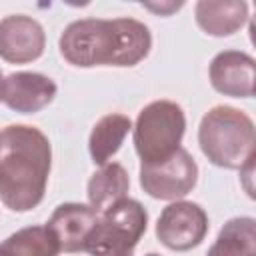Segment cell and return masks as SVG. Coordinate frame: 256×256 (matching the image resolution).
I'll return each instance as SVG.
<instances>
[{
	"instance_id": "18",
	"label": "cell",
	"mask_w": 256,
	"mask_h": 256,
	"mask_svg": "<svg viewBox=\"0 0 256 256\" xmlns=\"http://www.w3.org/2000/svg\"><path fill=\"white\" fill-rule=\"evenodd\" d=\"M2 84H4V76H2V72H0V100H2Z\"/></svg>"
},
{
	"instance_id": "4",
	"label": "cell",
	"mask_w": 256,
	"mask_h": 256,
	"mask_svg": "<svg viewBox=\"0 0 256 256\" xmlns=\"http://www.w3.org/2000/svg\"><path fill=\"white\" fill-rule=\"evenodd\" d=\"M132 130L140 162H160L180 148L186 130V116L180 104L172 100H154L138 112Z\"/></svg>"
},
{
	"instance_id": "12",
	"label": "cell",
	"mask_w": 256,
	"mask_h": 256,
	"mask_svg": "<svg viewBox=\"0 0 256 256\" xmlns=\"http://www.w3.org/2000/svg\"><path fill=\"white\" fill-rule=\"evenodd\" d=\"M196 24L210 36H230L248 20V4L244 0H200L194 6Z\"/></svg>"
},
{
	"instance_id": "16",
	"label": "cell",
	"mask_w": 256,
	"mask_h": 256,
	"mask_svg": "<svg viewBox=\"0 0 256 256\" xmlns=\"http://www.w3.org/2000/svg\"><path fill=\"white\" fill-rule=\"evenodd\" d=\"M60 246L46 226H26L0 242V256H58Z\"/></svg>"
},
{
	"instance_id": "17",
	"label": "cell",
	"mask_w": 256,
	"mask_h": 256,
	"mask_svg": "<svg viewBox=\"0 0 256 256\" xmlns=\"http://www.w3.org/2000/svg\"><path fill=\"white\" fill-rule=\"evenodd\" d=\"M144 8L152 10V12H158V14H170L178 8L184 6V2H160V4H152V2H142Z\"/></svg>"
},
{
	"instance_id": "19",
	"label": "cell",
	"mask_w": 256,
	"mask_h": 256,
	"mask_svg": "<svg viewBox=\"0 0 256 256\" xmlns=\"http://www.w3.org/2000/svg\"><path fill=\"white\" fill-rule=\"evenodd\" d=\"M146 256H160V254H156V252H148Z\"/></svg>"
},
{
	"instance_id": "15",
	"label": "cell",
	"mask_w": 256,
	"mask_h": 256,
	"mask_svg": "<svg viewBox=\"0 0 256 256\" xmlns=\"http://www.w3.org/2000/svg\"><path fill=\"white\" fill-rule=\"evenodd\" d=\"M206 256H256V220L252 216L228 220Z\"/></svg>"
},
{
	"instance_id": "1",
	"label": "cell",
	"mask_w": 256,
	"mask_h": 256,
	"mask_svg": "<svg viewBox=\"0 0 256 256\" xmlns=\"http://www.w3.org/2000/svg\"><path fill=\"white\" fill-rule=\"evenodd\" d=\"M64 60L78 68L136 66L152 48L148 26L136 18H82L70 22L58 40Z\"/></svg>"
},
{
	"instance_id": "3",
	"label": "cell",
	"mask_w": 256,
	"mask_h": 256,
	"mask_svg": "<svg viewBox=\"0 0 256 256\" xmlns=\"http://www.w3.org/2000/svg\"><path fill=\"white\" fill-rule=\"evenodd\" d=\"M198 144L202 154L214 166L242 170L254 160L256 128L246 112L220 104L202 116Z\"/></svg>"
},
{
	"instance_id": "7",
	"label": "cell",
	"mask_w": 256,
	"mask_h": 256,
	"mask_svg": "<svg viewBox=\"0 0 256 256\" xmlns=\"http://www.w3.org/2000/svg\"><path fill=\"white\" fill-rule=\"evenodd\" d=\"M208 232V214L206 210L188 200L170 202L158 216L156 236L158 240L176 252H186L196 248Z\"/></svg>"
},
{
	"instance_id": "8",
	"label": "cell",
	"mask_w": 256,
	"mask_h": 256,
	"mask_svg": "<svg viewBox=\"0 0 256 256\" xmlns=\"http://www.w3.org/2000/svg\"><path fill=\"white\" fill-rule=\"evenodd\" d=\"M46 46L42 24L26 14H10L0 20V58L10 64L38 60Z\"/></svg>"
},
{
	"instance_id": "5",
	"label": "cell",
	"mask_w": 256,
	"mask_h": 256,
	"mask_svg": "<svg viewBox=\"0 0 256 256\" xmlns=\"http://www.w3.org/2000/svg\"><path fill=\"white\" fill-rule=\"evenodd\" d=\"M146 226V208L134 198H122L98 214L84 252L90 256H132Z\"/></svg>"
},
{
	"instance_id": "9",
	"label": "cell",
	"mask_w": 256,
	"mask_h": 256,
	"mask_svg": "<svg viewBox=\"0 0 256 256\" xmlns=\"http://www.w3.org/2000/svg\"><path fill=\"white\" fill-rule=\"evenodd\" d=\"M210 84L216 92L232 98H252L256 90V62L242 50L218 52L208 68Z\"/></svg>"
},
{
	"instance_id": "10",
	"label": "cell",
	"mask_w": 256,
	"mask_h": 256,
	"mask_svg": "<svg viewBox=\"0 0 256 256\" xmlns=\"http://www.w3.org/2000/svg\"><path fill=\"white\" fill-rule=\"evenodd\" d=\"M56 82L40 72H12L2 84V102L20 114L46 108L56 96Z\"/></svg>"
},
{
	"instance_id": "6",
	"label": "cell",
	"mask_w": 256,
	"mask_h": 256,
	"mask_svg": "<svg viewBox=\"0 0 256 256\" xmlns=\"http://www.w3.org/2000/svg\"><path fill=\"white\" fill-rule=\"evenodd\" d=\"M198 182V164L186 148H178L172 156L144 164L140 162V186L158 200H178L192 192Z\"/></svg>"
},
{
	"instance_id": "13",
	"label": "cell",
	"mask_w": 256,
	"mask_h": 256,
	"mask_svg": "<svg viewBox=\"0 0 256 256\" xmlns=\"http://www.w3.org/2000/svg\"><path fill=\"white\" fill-rule=\"evenodd\" d=\"M130 188L128 172L118 162H108L100 166L88 180L86 194L88 204L96 214H102L118 200L126 198V192Z\"/></svg>"
},
{
	"instance_id": "11",
	"label": "cell",
	"mask_w": 256,
	"mask_h": 256,
	"mask_svg": "<svg viewBox=\"0 0 256 256\" xmlns=\"http://www.w3.org/2000/svg\"><path fill=\"white\" fill-rule=\"evenodd\" d=\"M96 222L98 214L90 208V204L64 202L54 208L46 228L54 234L60 252H84Z\"/></svg>"
},
{
	"instance_id": "2",
	"label": "cell",
	"mask_w": 256,
	"mask_h": 256,
	"mask_svg": "<svg viewBox=\"0 0 256 256\" xmlns=\"http://www.w3.org/2000/svg\"><path fill=\"white\" fill-rule=\"evenodd\" d=\"M52 146L42 130L10 124L0 130V200L12 212L36 208L46 192Z\"/></svg>"
},
{
	"instance_id": "14",
	"label": "cell",
	"mask_w": 256,
	"mask_h": 256,
	"mask_svg": "<svg viewBox=\"0 0 256 256\" xmlns=\"http://www.w3.org/2000/svg\"><path fill=\"white\" fill-rule=\"evenodd\" d=\"M130 130H132V120L126 114L112 112L102 116L92 126V132L88 138V150H90L92 162L98 166L108 164V160L120 150Z\"/></svg>"
}]
</instances>
